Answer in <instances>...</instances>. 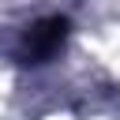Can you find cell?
I'll use <instances>...</instances> for the list:
<instances>
[{
    "mask_svg": "<svg viewBox=\"0 0 120 120\" xmlns=\"http://www.w3.org/2000/svg\"><path fill=\"white\" fill-rule=\"evenodd\" d=\"M64 38H68V19H64V15H45V19H38V22L26 30V38H22V56H26V64H45V60L64 45Z\"/></svg>",
    "mask_w": 120,
    "mask_h": 120,
    "instance_id": "1",
    "label": "cell"
}]
</instances>
